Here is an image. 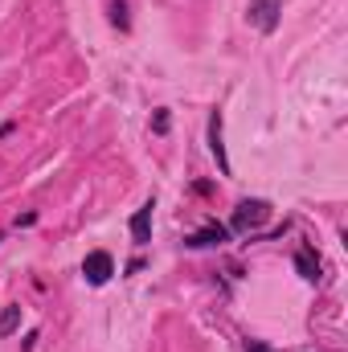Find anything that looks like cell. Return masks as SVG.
Returning <instances> with one entry per match:
<instances>
[{"mask_svg":"<svg viewBox=\"0 0 348 352\" xmlns=\"http://www.w3.org/2000/svg\"><path fill=\"white\" fill-rule=\"evenodd\" d=\"M266 221H270V205H266V201H242V205L234 209V217H230V226L242 230V234H254Z\"/></svg>","mask_w":348,"mask_h":352,"instance_id":"6da1fadb","label":"cell"},{"mask_svg":"<svg viewBox=\"0 0 348 352\" xmlns=\"http://www.w3.org/2000/svg\"><path fill=\"white\" fill-rule=\"evenodd\" d=\"M279 12H283V0H250L246 21H250L259 33H274V29H279Z\"/></svg>","mask_w":348,"mask_h":352,"instance_id":"7a4b0ae2","label":"cell"},{"mask_svg":"<svg viewBox=\"0 0 348 352\" xmlns=\"http://www.w3.org/2000/svg\"><path fill=\"white\" fill-rule=\"evenodd\" d=\"M83 274H87L90 287H102V283H111V274H115V258H111L107 250H90L87 258H83Z\"/></svg>","mask_w":348,"mask_h":352,"instance_id":"3957f363","label":"cell"},{"mask_svg":"<svg viewBox=\"0 0 348 352\" xmlns=\"http://www.w3.org/2000/svg\"><path fill=\"white\" fill-rule=\"evenodd\" d=\"M209 152H213V160H217V173L230 176V156H226V144H221V111H213L209 115Z\"/></svg>","mask_w":348,"mask_h":352,"instance_id":"277c9868","label":"cell"},{"mask_svg":"<svg viewBox=\"0 0 348 352\" xmlns=\"http://www.w3.org/2000/svg\"><path fill=\"white\" fill-rule=\"evenodd\" d=\"M221 242H230V230H226V226H217V221H209L205 230H197V234H188V238H184V246H193V250L221 246Z\"/></svg>","mask_w":348,"mask_h":352,"instance_id":"5b68a950","label":"cell"},{"mask_svg":"<svg viewBox=\"0 0 348 352\" xmlns=\"http://www.w3.org/2000/svg\"><path fill=\"white\" fill-rule=\"evenodd\" d=\"M152 209H156V205L148 201V205H140V209L131 213V242H135V246H148V242H152Z\"/></svg>","mask_w":348,"mask_h":352,"instance_id":"8992f818","label":"cell"},{"mask_svg":"<svg viewBox=\"0 0 348 352\" xmlns=\"http://www.w3.org/2000/svg\"><path fill=\"white\" fill-rule=\"evenodd\" d=\"M295 270H299L307 283H320L324 266H320V258H316V250H312V246H299V250H295Z\"/></svg>","mask_w":348,"mask_h":352,"instance_id":"52a82bcc","label":"cell"},{"mask_svg":"<svg viewBox=\"0 0 348 352\" xmlns=\"http://www.w3.org/2000/svg\"><path fill=\"white\" fill-rule=\"evenodd\" d=\"M111 25L119 33H131V8H127V0H111Z\"/></svg>","mask_w":348,"mask_h":352,"instance_id":"ba28073f","label":"cell"},{"mask_svg":"<svg viewBox=\"0 0 348 352\" xmlns=\"http://www.w3.org/2000/svg\"><path fill=\"white\" fill-rule=\"evenodd\" d=\"M17 328H21V307H17V303H8V307L0 311V340H8Z\"/></svg>","mask_w":348,"mask_h":352,"instance_id":"9c48e42d","label":"cell"},{"mask_svg":"<svg viewBox=\"0 0 348 352\" xmlns=\"http://www.w3.org/2000/svg\"><path fill=\"white\" fill-rule=\"evenodd\" d=\"M168 127H173V111L160 107V111L152 115V131H156V135H168Z\"/></svg>","mask_w":348,"mask_h":352,"instance_id":"30bf717a","label":"cell"},{"mask_svg":"<svg viewBox=\"0 0 348 352\" xmlns=\"http://www.w3.org/2000/svg\"><path fill=\"white\" fill-rule=\"evenodd\" d=\"M246 352H274L270 344H262V340H246Z\"/></svg>","mask_w":348,"mask_h":352,"instance_id":"8fae6325","label":"cell"}]
</instances>
